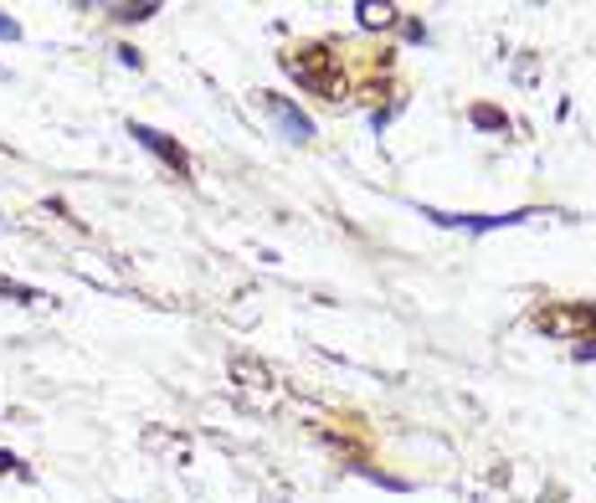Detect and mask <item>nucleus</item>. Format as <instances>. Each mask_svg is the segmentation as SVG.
<instances>
[{
    "label": "nucleus",
    "instance_id": "8",
    "mask_svg": "<svg viewBox=\"0 0 596 503\" xmlns=\"http://www.w3.org/2000/svg\"><path fill=\"white\" fill-rule=\"evenodd\" d=\"M11 467H21V463L11 457V452H0V472H11Z\"/></svg>",
    "mask_w": 596,
    "mask_h": 503
},
{
    "label": "nucleus",
    "instance_id": "5",
    "mask_svg": "<svg viewBox=\"0 0 596 503\" xmlns=\"http://www.w3.org/2000/svg\"><path fill=\"white\" fill-rule=\"evenodd\" d=\"M0 293H5V298H21V304H37V287H21V283H5V278H0Z\"/></svg>",
    "mask_w": 596,
    "mask_h": 503
},
{
    "label": "nucleus",
    "instance_id": "4",
    "mask_svg": "<svg viewBox=\"0 0 596 503\" xmlns=\"http://www.w3.org/2000/svg\"><path fill=\"white\" fill-rule=\"evenodd\" d=\"M473 124H478V128H499V134H504V113H494V108H473Z\"/></svg>",
    "mask_w": 596,
    "mask_h": 503
},
{
    "label": "nucleus",
    "instance_id": "2",
    "mask_svg": "<svg viewBox=\"0 0 596 503\" xmlns=\"http://www.w3.org/2000/svg\"><path fill=\"white\" fill-rule=\"evenodd\" d=\"M129 139L134 144H145L149 154H160L175 175H191V154H185L181 144L170 139V134H160V128H149V124H129Z\"/></svg>",
    "mask_w": 596,
    "mask_h": 503
},
{
    "label": "nucleus",
    "instance_id": "6",
    "mask_svg": "<svg viewBox=\"0 0 596 503\" xmlns=\"http://www.w3.org/2000/svg\"><path fill=\"white\" fill-rule=\"evenodd\" d=\"M155 11H160V5H124L119 21H145V16H155Z\"/></svg>",
    "mask_w": 596,
    "mask_h": 503
},
{
    "label": "nucleus",
    "instance_id": "1",
    "mask_svg": "<svg viewBox=\"0 0 596 503\" xmlns=\"http://www.w3.org/2000/svg\"><path fill=\"white\" fill-rule=\"evenodd\" d=\"M257 98H262V108H268L272 124L283 128V139H293V144L314 139V119H308L304 108H293L289 98H278V93H257Z\"/></svg>",
    "mask_w": 596,
    "mask_h": 503
},
{
    "label": "nucleus",
    "instance_id": "3",
    "mask_svg": "<svg viewBox=\"0 0 596 503\" xmlns=\"http://www.w3.org/2000/svg\"><path fill=\"white\" fill-rule=\"evenodd\" d=\"M427 221L437 226H468V232H499V226H514V221H529V211H509V216H448V211H432L427 206Z\"/></svg>",
    "mask_w": 596,
    "mask_h": 503
},
{
    "label": "nucleus",
    "instance_id": "7",
    "mask_svg": "<svg viewBox=\"0 0 596 503\" xmlns=\"http://www.w3.org/2000/svg\"><path fill=\"white\" fill-rule=\"evenodd\" d=\"M16 36H21V26L11 16H0V41H16Z\"/></svg>",
    "mask_w": 596,
    "mask_h": 503
}]
</instances>
